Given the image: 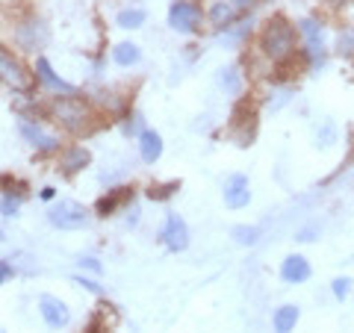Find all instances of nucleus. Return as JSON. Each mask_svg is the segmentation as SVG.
Wrapping results in <instances>:
<instances>
[{
  "label": "nucleus",
  "mask_w": 354,
  "mask_h": 333,
  "mask_svg": "<svg viewBox=\"0 0 354 333\" xmlns=\"http://www.w3.org/2000/svg\"><path fill=\"white\" fill-rule=\"evenodd\" d=\"M260 50H263L266 59H272L278 65L290 62L292 53H295V27L281 15L269 18L263 32H260Z\"/></svg>",
  "instance_id": "nucleus-1"
},
{
  "label": "nucleus",
  "mask_w": 354,
  "mask_h": 333,
  "mask_svg": "<svg viewBox=\"0 0 354 333\" xmlns=\"http://www.w3.org/2000/svg\"><path fill=\"white\" fill-rule=\"evenodd\" d=\"M201 18H204V12L195 0H174L169 6V27L174 32H183V36H189V32L201 27Z\"/></svg>",
  "instance_id": "nucleus-2"
},
{
  "label": "nucleus",
  "mask_w": 354,
  "mask_h": 333,
  "mask_svg": "<svg viewBox=\"0 0 354 333\" xmlns=\"http://www.w3.org/2000/svg\"><path fill=\"white\" fill-rule=\"evenodd\" d=\"M48 218H50V225L59 227V230H80V227H86L88 221H92L88 209L83 204H77V201H59L48 213Z\"/></svg>",
  "instance_id": "nucleus-3"
},
{
  "label": "nucleus",
  "mask_w": 354,
  "mask_h": 333,
  "mask_svg": "<svg viewBox=\"0 0 354 333\" xmlns=\"http://www.w3.org/2000/svg\"><path fill=\"white\" fill-rule=\"evenodd\" d=\"M0 80L12 88V92H30L32 88L30 71L18 59H12V53H6L3 48H0Z\"/></svg>",
  "instance_id": "nucleus-4"
},
{
  "label": "nucleus",
  "mask_w": 354,
  "mask_h": 333,
  "mask_svg": "<svg viewBox=\"0 0 354 333\" xmlns=\"http://www.w3.org/2000/svg\"><path fill=\"white\" fill-rule=\"evenodd\" d=\"M160 242L169 251H186V245H189V227H186V221L177 216V213H169L165 216V225L160 230Z\"/></svg>",
  "instance_id": "nucleus-5"
},
{
  "label": "nucleus",
  "mask_w": 354,
  "mask_h": 333,
  "mask_svg": "<svg viewBox=\"0 0 354 333\" xmlns=\"http://www.w3.org/2000/svg\"><path fill=\"white\" fill-rule=\"evenodd\" d=\"M221 195H225V204L230 209H242L251 204V183L245 174H230L225 186H221Z\"/></svg>",
  "instance_id": "nucleus-6"
},
{
  "label": "nucleus",
  "mask_w": 354,
  "mask_h": 333,
  "mask_svg": "<svg viewBox=\"0 0 354 333\" xmlns=\"http://www.w3.org/2000/svg\"><path fill=\"white\" fill-rule=\"evenodd\" d=\"M39 313H41L44 325H48L50 330H59V327H65L71 321L68 307H65L59 298H53V295H41L39 298Z\"/></svg>",
  "instance_id": "nucleus-7"
},
{
  "label": "nucleus",
  "mask_w": 354,
  "mask_h": 333,
  "mask_svg": "<svg viewBox=\"0 0 354 333\" xmlns=\"http://www.w3.org/2000/svg\"><path fill=\"white\" fill-rule=\"evenodd\" d=\"M310 274H313V265H310L307 257H301V254H290V257H283L281 263V280L290 283V286H298L310 280Z\"/></svg>",
  "instance_id": "nucleus-8"
},
{
  "label": "nucleus",
  "mask_w": 354,
  "mask_h": 333,
  "mask_svg": "<svg viewBox=\"0 0 354 333\" xmlns=\"http://www.w3.org/2000/svg\"><path fill=\"white\" fill-rule=\"evenodd\" d=\"M57 118L62 121L68 130H80L86 124V118H88V109L86 104H80L77 97H62V101H57Z\"/></svg>",
  "instance_id": "nucleus-9"
},
{
  "label": "nucleus",
  "mask_w": 354,
  "mask_h": 333,
  "mask_svg": "<svg viewBox=\"0 0 354 333\" xmlns=\"http://www.w3.org/2000/svg\"><path fill=\"white\" fill-rule=\"evenodd\" d=\"M18 130H21V136H24L36 151H57V148H59L57 136L44 133L39 124H32V121H24V118H21V121H18Z\"/></svg>",
  "instance_id": "nucleus-10"
},
{
  "label": "nucleus",
  "mask_w": 354,
  "mask_h": 333,
  "mask_svg": "<svg viewBox=\"0 0 354 333\" xmlns=\"http://www.w3.org/2000/svg\"><path fill=\"white\" fill-rule=\"evenodd\" d=\"M36 74H39V80H41L44 86H48V88H53V92H62V97H74V95H77V86L65 83L59 74H53L50 62L44 59V57H39V59H36Z\"/></svg>",
  "instance_id": "nucleus-11"
},
{
  "label": "nucleus",
  "mask_w": 354,
  "mask_h": 333,
  "mask_svg": "<svg viewBox=\"0 0 354 333\" xmlns=\"http://www.w3.org/2000/svg\"><path fill=\"white\" fill-rule=\"evenodd\" d=\"M207 18L216 30H227L230 24H236V3H230V0H216V3L209 6Z\"/></svg>",
  "instance_id": "nucleus-12"
},
{
  "label": "nucleus",
  "mask_w": 354,
  "mask_h": 333,
  "mask_svg": "<svg viewBox=\"0 0 354 333\" xmlns=\"http://www.w3.org/2000/svg\"><path fill=\"white\" fill-rule=\"evenodd\" d=\"M139 153L145 162H157L162 157V136L157 130H142L139 133Z\"/></svg>",
  "instance_id": "nucleus-13"
},
{
  "label": "nucleus",
  "mask_w": 354,
  "mask_h": 333,
  "mask_svg": "<svg viewBox=\"0 0 354 333\" xmlns=\"http://www.w3.org/2000/svg\"><path fill=\"white\" fill-rule=\"evenodd\" d=\"M298 318H301V310H298L295 304H283V307L274 310L272 327H274V333H292L295 325H298Z\"/></svg>",
  "instance_id": "nucleus-14"
},
{
  "label": "nucleus",
  "mask_w": 354,
  "mask_h": 333,
  "mask_svg": "<svg viewBox=\"0 0 354 333\" xmlns=\"http://www.w3.org/2000/svg\"><path fill=\"white\" fill-rule=\"evenodd\" d=\"M130 198H133L130 189H124V186L115 189V192H109L106 198H101V201H97V216H104V218H106V216H113L121 204L130 201Z\"/></svg>",
  "instance_id": "nucleus-15"
},
{
  "label": "nucleus",
  "mask_w": 354,
  "mask_h": 333,
  "mask_svg": "<svg viewBox=\"0 0 354 333\" xmlns=\"http://www.w3.org/2000/svg\"><path fill=\"white\" fill-rule=\"evenodd\" d=\"M113 59L121 68H130V65H136L142 59V50H139V44H133V41H121L113 48Z\"/></svg>",
  "instance_id": "nucleus-16"
},
{
  "label": "nucleus",
  "mask_w": 354,
  "mask_h": 333,
  "mask_svg": "<svg viewBox=\"0 0 354 333\" xmlns=\"http://www.w3.org/2000/svg\"><path fill=\"white\" fill-rule=\"evenodd\" d=\"M88 160H92V157H88V151H86V148H80V145H77V148H68V151L62 153V171H65V174L80 171V169H86V165H88Z\"/></svg>",
  "instance_id": "nucleus-17"
},
{
  "label": "nucleus",
  "mask_w": 354,
  "mask_h": 333,
  "mask_svg": "<svg viewBox=\"0 0 354 333\" xmlns=\"http://www.w3.org/2000/svg\"><path fill=\"white\" fill-rule=\"evenodd\" d=\"M218 86L225 88L227 95H239L242 92V74H239L236 65H227V68L218 71Z\"/></svg>",
  "instance_id": "nucleus-18"
},
{
  "label": "nucleus",
  "mask_w": 354,
  "mask_h": 333,
  "mask_svg": "<svg viewBox=\"0 0 354 333\" xmlns=\"http://www.w3.org/2000/svg\"><path fill=\"white\" fill-rule=\"evenodd\" d=\"M230 236H234L236 245L251 248V245H257L260 242V230L251 227V225H236V227H230Z\"/></svg>",
  "instance_id": "nucleus-19"
},
{
  "label": "nucleus",
  "mask_w": 354,
  "mask_h": 333,
  "mask_svg": "<svg viewBox=\"0 0 354 333\" xmlns=\"http://www.w3.org/2000/svg\"><path fill=\"white\" fill-rule=\"evenodd\" d=\"M145 18H148L145 9H121L118 18H115V24L124 27V30H136V27L145 24Z\"/></svg>",
  "instance_id": "nucleus-20"
},
{
  "label": "nucleus",
  "mask_w": 354,
  "mask_h": 333,
  "mask_svg": "<svg viewBox=\"0 0 354 333\" xmlns=\"http://www.w3.org/2000/svg\"><path fill=\"white\" fill-rule=\"evenodd\" d=\"M337 53L342 59H354V27H342L337 36Z\"/></svg>",
  "instance_id": "nucleus-21"
},
{
  "label": "nucleus",
  "mask_w": 354,
  "mask_h": 333,
  "mask_svg": "<svg viewBox=\"0 0 354 333\" xmlns=\"http://www.w3.org/2000/svg\"><path fill=\"white\" fill-rule=\"evenodd\" d=\"M334 142H337V124L334 121H325V124L316 130V145L319 148H330Z\"/></svg>",
  "instance_id": "nucleus-22"
},
{
  "label": "nucleus",
  "mask_w": 354,
  "mask_h": 333,
  "mask_svg": "<svg viewBox=\"0 0 354 333\" xmlns=\"http://www.w3.org/2000/svg\"><path fill=\"white\" fill-rule=\"evenodd\" d=\"M351 277H334V280H330V292H334V298L337 301H346V298L351 295Z\"/></svg>",
  "instance_id": "nucleus-23"
},
{
  "label": "nucleus",
  "mask_w": 354,
  "mask_h": 333,
  "mask_svg": "<svg viewBox=\"0 0 354 333\" xmlns=\"http://www.w3.org/2000/svg\"><path fill=\"white\" fill-rule=\"evenodd\" d=\"M71 283L83 286V289H88L92 295H104V286L97 283V280H92V277H83V274H71Z\"/></svg>",
  "instance_id": "nucleus-24"
},
{
  "label": "nucleus",
  "mask_w": 354,
  "mask_h": 333,
  "mask_svg": "<svg viewBox=\"0 0 354 333\" xmlns=\"http://www.w3.org/2000/svg\"><path fill=\"white\" fill-rule=\"evenodd\" d=\"M18 209H21V195H3V201H0V213L15 216Z\"/></svg>",
  "instance_id": "nucleus-25"
},
{
  "label": "nucleus",
  "mask_w": 354,
  "mask_h": 333,
  "mask_svg": "<svg viewBox=\"0 0 354 333\" xmlns=\"http://www.w3.org/2000/svg\"><path fill=\"white\" fill-rule=\"evenodd\" d=\"M174 189H177V183H169V186H151V192H148V195L153 198V201H165V198H169Z\"/></svg>",
  "instance_id": "nucleus-26"
},
{
  "label": "nucleus",
  "mask_w": 354,
  "mask_h": 333,
  "mask_svg": "<svg viewBox=\"0 0 354 333\" xmlns=\"http://www.w3.org/2000/svg\"><path fill=\"white\" fill-rule=\"evenodd\" d=\"M319 230H322L319 225H307V227H301V230L295 233V239H298V242H313V239L319 236Z\"/></svg>",
  "instance_id": "nucleus-27"
},
{
  "label": "nucleus",
  "mask_w": 354,
  "mask_h": 333,
  "mask_svg": "<svg viewBox=\"0 0 354 333\" xmlns=\"http://www.w3.org/2000/svg\"><path fill=\"white\" fill-rule=\"evenodd\" d=\"M77 263H80V269H88V272H95V274H101V272H104V265L97 263L95 257H80Z\"/></svg>",
  "instance_id": "nucleus-28"
},
{
  "label": "nucleus",
  "mask_w": 354,
  "mask_h": 333,
  "mask_svg": "<svg viewBox=\"0 0 354 333\" xmlns=\"http://www.w3.org/2000/svg\"><path fill=\"white\" fill-rule=\"evenodd\" d=\"M15 269H12V263H6V260H0V286H3V280L9 274H12Z\"/></svg>",
  "instance_id": "nucleus-29"
},
{
  "label": "nucleus",
  "mask_w": 354,
  "mask_h": 333,
  "mask_svg": "<svg viewBox=\"0 0 354 333\" xmlns=\"http://www.w3.org/2000/svg\"><path fill=\"white\" fill-rule=\"evenodd\" d=\"M53 195H57V192H53V189H50V186H44V189H41V198H44V201H50V198H53Z\"/></svg>",
  "instance_id": "nucleus-30"
},
{
  "label": "nucleus",
  "mask_w": 354,
  "mask_h": 333,
  "mask_svg": "<svg viewBox=\"0 0 354 333\" xmlns=\"http://www.w3.org/2000/svg\"><path fill=\"white\" fill-rule=\"evenodd\" d=\"M0 333H6V330H3V327H0Z\"/></svg>",
  "instance_id": "nucleus-31"
}]
</instances>
